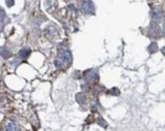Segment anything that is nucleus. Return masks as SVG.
Listing matches in <instances>:
<instances>
[{
  "mask_svg": "<svg viewBox=\"0 0 165 131\" xmlns=\"http://www.w3.org/2000/svg\"><path fill=\"white\" fill-rule=\"evenodd\" d=\"M9 3H11V6H13V5H14V0H7V1H6V4H7L8 6H9Z\"/></svg>",
  "mask_w": 165,
  "mask_h": 131,
  "instance_id": "obj_12",
  "label": "nucleus"
},
{
  "mask_svg": "<svg viewBox=\"0 0 165 131\" xmlns=\"http://www.w3.org/2000/svg\"><path fill=\"white\" fill-rule=\"evenodd\" d=\"M98 78V73L96 70L90 69L84 73L85 81L87 83H93L97 81Z\"/></svg>",
  "mask_w": 165,
  "mask_h": 131,
  "instance_id": "obj_1",
  "label": "nucleus"
},
{
  "mask_svg": "<svg viewBox=\"0 0 165 131\" xmlns=\"http://www.w3.org/2000/svg\"><path fill=\"white\" fill-rule=\"evenodd\" d=\"M152 17L154 20L160 21L162 18V12L160 9H155L153 11Z\"/></svg>",
  "mask_w": 165,
  "mask_h": 131,
  "instance_id": "obj_4",
  "label": "nucleus"
},
{
  "mask_svg": "<svg viewBox=\"0 0 165 131\" xmlns=\"http://www.w3.org/2000/svg\"><path fill=\"white\" fill-rule=\"evenodd\" d=\"M151 32H152V35L158 36L160 35V29L159 27H158L157 25H153V27H152Z\"/></svg>",
  "mask_w": 165,
  "mask_h": 131,
  "instance_id": "obj_9",
  "label": "nucleus"
},
{
  "mask_svg": "<svg viewBox=\"0 0 165 131\" xmlns=\"http://www.w3.org/2000/svg\"><path fill=\"white\" fill-rule=\"evenodd\" d=\"M148 50L151 52V53H154V52H157L158 50V45L155 43H153L148 47Z\"/></svg>",
  "mask_w": 165,
  "mask_h": 131,
  "instance_id": "obj_10",
  "label": "nucleus"
},
{
  "mask_svg": "<svg viewBox=\"0 0 165 131\" xmlns=\"http://www.w3.org/2000/svg\"><path fill=\"white\" fill-rule=\"evenodd\" d=\"M60 59L62 61L65 62L67 63H70L72 61V57H71V53L69 51H64L60 55Z\"/></svg>",
  "mask_w": 165,
  "mask_h": 131,
  "instance_id": "obj_3",
  "label": "nucleus"
},
{
  "mask_svg": "<svg viewBox=\"0 0 165 131\" xmlns=\"http://www.w3.org/2000/svg\"><path fill=\"white\" fill-rule=\"evenodd\" d=\"M0 55L3 58L6 59H9L11 57L12 53L9 49L6 48V47H2V48L0 49Z\"/></svg>",
  "mask_w": 165,
  "mask_h": 131,
  "instance_id": "obj_5",
  "label": "nucleus"
},
{
  "mask_svg": "<svg viewBox=\"0 0 165 131\" xmlns=\"http://www.w3.org/2000/svg\"><path fill=\"white\" fill-rule=\"evenodd\" d=\"M81 9L87 14H92L94 12V6L90 0H84L81 4Z\"/></svg>",
  "mask_w": 165,
  "mask_h": 131,
  "instance_id": "obj_2",
  "label": "nucleus"
},
{
  "mask_svg": "<svg viewBox=\"0 0 165 131\" xmlns=\"http://www.w3.org/2000/svg\"><path fill=\"white\" fill-rule=\"evenodd\" d=\"M6 130H19L20 126L14 122L9 123L6 126Z\"/></svg>",
  "mask_w": 165,
  "mask_h": 131,
  "instance_id": "obj_7",
  "label": "nucleus"
},
{
  "mask_svg": "<svg viewBox=\"0 0 165 131\" xmlns=\"http://www.w3.org/2000/svg\"><path fill=\"white\" fill-rule=\"evenodd\" d=\"M97 123L99 126H101L104 128H107V122L104 121V119H103V118H99V119H98V120H97Z\"/></svg>",
  "mask_w": 165,
  "mask_h": 131,
  "instance_id": "obj_11",
  "label": "nucleus"
},
{
  "mask_svg": "<svg viewBox=\"0 0 165 131\" xmlns=\"http://www.w3.org/2000/svg\"><path fill=\"white\" fill-rule=\"evenodd\" d=\"M31 50L29 48H24L22 49L19 52V56L22 59H27V57L30 55Z\"/></svg>",
  "mask_w": 165,
  "mask_h": 131,
  "instance_id": "obj_6",
  "label": "nucleus"
},
{
  "mask_svg": "<svg viewBox=\"0 0 165 131\" xmlns=\"http://www.w3.org/2000/svg\"><path fill=\"white\" fill-rule=\"evenodd\" d=\"M76 99L78 103H83L86 101V96H85V94H83V93H78V94H76Z\"/></svg>",
  "mask_w": 165,
  "mask_h": 131,
  "instance_id": "obj_8",
  "label": "nucleus"
}]
</instances>
